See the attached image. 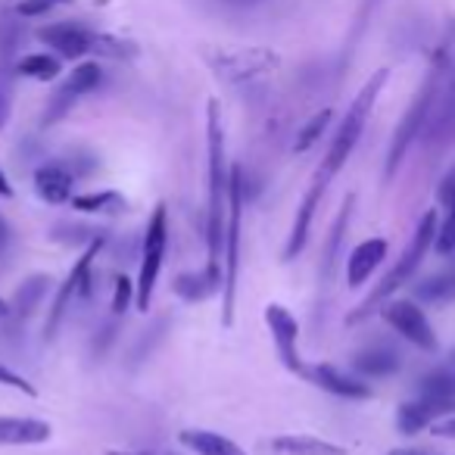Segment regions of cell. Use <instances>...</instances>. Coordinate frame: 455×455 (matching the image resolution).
<instances>
[{
  "label": "cell",
  "instance_id": "cell-25",
  "mask_svg": "<svg viewBox=\"0 0 455 455\" xmlns=\"http://www.w3.org/2000/svg\"><path fill=\"white\" fill-rule=\"evenodd\" d=\"M47 284H51V278H47V275H32V278H28L26 284L16 291V297L10 299V315H13V318H28V315H32V312L44 303Z\"/></svg>",
  "mask_w": 455,
  "mask_h": 455
},
{
  "label": "cell",
  "instance_id": "cell-7",
  "mask_svg": "<svg viewBox=\"0 0 455 455\" xmlns=\"http://www.w3.org/2000/svg\"><path fill=\"white\" fill-rule=\"evenodd\" d=\"M281 66V57L268 47H221L209 53V69L228 84H247Z\"/></svg>",
  "mask_w": 455,
  "mask_h": 455
},
{
  "label": "cell",
  "instance_id": "cell-21",
  "mask_svg": "<svg viewBox=\"0 0 455 455\" xmlns=\"http://www.w3.org/2000/svg\"><path fill=\"white\" fill-rule=\"evenodd\" d=\"M272 455H347V449L331 440H318L309 434H284L268 443Z\"/></svg>",
  "mask_w": 455,
  "mask_h": 455
},
{
  "label": "cell",
  "instance_id": "cell-9",
  "mask_svg": "<svg viewBox=\"0 0 455 455\" xmlns=\"http://www.w3.org/2000/svg\"><path fill=\"white\" fill-rule=\"evenodd\" d=\"M434 78V100H430L421 134L427 144H449L455 138V69L443 63Z\"/></svg>",
  "mask_w": 455,
  "mask_h": 455
},
{
  "label": "cell",
  "instance_id": "cell-23",
  "mask_svg": "<svg viewBox=\"0 0 455 455\" xmlns=\"http://www.w3.org/2000/svg\"><path fill=\"white\" fill-rule=\"evenodd\" d=\"M172 291H175L184 303H203V299H209L212 293H221V278L209 272V268H203V272L178 275Z\"/></svg>",
  "mask_w": 455,
  "mask_h": 455
},
{
  "label": "cell",
  "instance_id": "cell-18",
  "mask_svg": "<svg viewBox=\"0 0 455 455\" xmlns=\"http://www.w3.org/2000/svg\"><path fill=\"white\" fill-rule=\"evenodd\" d=\"M51 424L41 418L0 415V446H41L51 440Z\"/></svg>",
  "mask_w": 455,
  "mask_h": 455
},
{
  "label": "cell",
  "instance_id": "cell-1",
  "mask_svg": "<svg viewBox=\"0 0 455 455\" xmlns=\"http://www.w3.org/2000/svg\"><path fill=\"white\" fill-rule=\"evenodd\" d=\"M206 147H209V206H206V268L219 278L221 275V253H225V221H228V190H231V169H228L225 150V125H221V109L215 100L206 107Z\"/></svg>",
  "mask_w": 455,
  "mask_h": 455
},
{
  "label": "cell",
  "instance_id": "cell-12",
  "mask_svg": "<svg viewBox=\"0 0 455 455\" xmlns=\"http://www.w3.org/2000/svg\"><path fill=\"white\" fill-rule=\"evenodd\" d=\"M380 315H384V322L390 324L399 337H405L411 347L424 349V353L436 349L434 328H430L424 309H418L415 303H409V299H393V303H387L384 309H380Z\"/></svg>",
  "mask_w": 455,
  "mask_h": 455
},
{
  "label": "cell",
  "instance_id": "cell-31",
  "mask_svg": "<svg viewBox=\"0 0 455 455\" xmlns=\"http://www.w3.org/2000/svg\"><path fill=\"white\" fill-rule=\"evenodd\" d=\"M132 299H134V284L128 278H119L116 281V293H113V315H122Z\"/></svg>",
  "mask_w": 455,
  "mask_h": 455
},
{
  "label": "cell",
  "instance_id": "cell-29",
  "mask_svg": "<svg viewBox=\"0 0 455 455\" xmlns=\"http://www.w3.org/2000/svg\"><path fill=\"white\" fill-rule=\"evenodd\" d=\"M418 299L424 303H446V299H455V275H436V278H427L415 287Z\"/></svg>",
  "mask_w": 455,
  "mask_h": 455
},
{
  "label": "cell",
  "instance_id": "cell-22",
  "mask_svg": "<svg viewBox=\"0 0 455 455\" xmlns=\"http://www.w3.org/2000/svg\"><path fill=\"white\" fill-rule=\"evenodd\" d=\"M443 415H446V411H443L436 403H430L427 396H415V399H409V403L399 405L396 424L403 434H415V430L430 427L434 421H440Z\"/></svg>",
  "mask_w": 455,
  "mask_h": 455
},
{
  "label": "cell",
  "instance_id": "cell-4",
  "mask_svg": "<svg viewBox=\"0 0 455 455\" xmlns=\"http://www.w3.org/2000/svg\"><path fill=\"white\" fill-rule=\"evenodd\" d=\"M243 165H231V190H228L225 253H221V324H235L237 275H241V221H243Z\"/></svg>",
  "mask_w": 455,
  "mask_h": 455
},
{
  "label": "cell",
  "instance_id": "cell-34",
  "mask_svg": "<svg viewBox=\"0 0 455 455\" xmlns=\"http://www.w3.org/2000/svg\"><path fill=\"white\" fill-rule=\"evenodd\" d=\"M10 247H13V231H10V225H7V219L0 215V259L10 253Z\"/></svg>",
  "mask_w": 455,
  "mask_h": 455
},
{
  "label": "cell",
  "instance_id": "cell-3",
  "mask_svg": "<svg viewBox=\"0 0 455 455\" xmlns=\"http://www.w3.org/2000/svg\"><path fill=\"white\" fill-rule=\"evenodd\" d=\"M41 44L51 47L63 60H82V57H107V60H132L138 57V47L132 41H122L116 35H103L82 22H53L38 32Z\"/></svg>",
  "mask_w": 455,
  "mask_h": 455
},
{
  "label": "cell",
  "instance_id": "cell-10",
  "mask_svg": "<svg viewBox=\"0 0 455 455\" xmlns=\"http://www.w3.org/2000/svg\"><path fill=\"white\" fill-rule=\"evenodd\" d=\"M20 44L22 28L10 13L0 16V132L7 128L13 113L16 76H20Z\"/></svg>",
  "mask_w": 455,
  "mask_h": 455
},
{
  "label": "cell",
  "instance_id": "cell-40",
  "mask_svg": "<svg viewBox=\"0 0 455 455\" xmlns=\"http://www.w3.org/2000/svg\"><path fill=\"white\" fill-rule=\"evenodd\" d=\"M452 365H455V353H452Z\"/></svg>",
  "mask_w": 455,
  "mask_h": 455
},
{
  "label": "cell",
  "instance_id": "cell-6",
  "mask_svg": "<svg viewBox=\"0 0 455 455\" xmlns=\"http://www.w3.org/2000/svg\"><path fill=\"white\" fill-rule=\"evenodd\" d=\"M165 247H169V209H165V203H156V209H153L150 221L144 228V237H140V268L138 281H134V306L140 312H147L153 306Z\"/></svg>",
  "mask_w": 455,
  "mask_h": 455
},
{
  "label": "cell",
  "instance_id": "cell-16",
  "mask_svg": "<svg viewBox=\"0 0 455 455\" xmlns=\"http://www.w3.org/2000/svg\"><path fill=\"white\" fill-rule=\"evenodd\" d=\"M303 378L309 380V384L322 387V390L334 393V396H343V399H368L371 396V387H368L365 380L340 371L337 365H306Z\"/></svg>",
  "mask_w": 455,
  "mask_h": 455
},
{
  "label": "cell",
  "instance_id": "cell-11",
  "mask_svg": "<svg viewBox=\"0 0 455 455\" xmlns=\"http://www.w3.org/2000/svg\"><path fill=\"white\" fill-rule=\"evenodd\" d=\"M100 82H103L100 66H97V63H78L76 69H72V76L51 94L41 125H57V122H63L66 116L72 113V107L82 100V97H88L91 91L100 88Z\"/></svg>",
  "mask_w": 455,
  "mask_h": 455
},
{
  "label": "cell",
  "instance_id": "cell-39",
  "mask_svg": "<svg viewBox=\"0 0 455 455\" xmlns=\"http://www.w3.org/2000/svg\"><path fill=\"white\" fill-rule=\"evenodd\" d=\"M109 455H147V452H109Z\"/></svg>",
  "mask_w": 455,
  "mask_h": 455
},
{
  "label": "cell",
  "instance_id": "cell-30",
  "mask_svg": "<svg viewBox=\"0 0 455 455\" xmlns=\"http://www.w3.org/2000/svg\"><path fill=\"white\" fill-rule=\"evenodd\" d=\"M0 384L10 387V390H22L26 396H38V390H35L22 374H16L13 368H7V365H0Z\"/></svg>",
  "mask_w": 455,
  "mask_h": 455
},
{
  "label": "cell",
  "instance_id": "cell-5",
  "mask_svg": "<svg viewBox=\"0 0 455 455\" xmlns=\"http://www.w3.org/2000/svg\"><path fill=\"white\" fill-rule=\"evenodd\" d=\"M436 231H440V219H436V212H424V215H421V221H418V228H415V235H411V243L405 247V253L399 256L396 266H393L390 272H387V278L380 281L378 287H374L371 297H368L365 303H362L359 309H355L353 315L347 318L349 324H353V322H362V318H365L368 312L374 309V306H380L387 297H390V293H396L403 284H409V278L418 272L421 259L430 253V250H434Z\"/></svg>",
  "mask_w": 455,
  "mask_h": 455
},
{
  "label": "cell",
  "instance_id": "cell-2",
  "mask_svg": "<svg viewBox=\"0 0 455 455\" xmlns=\"http://www.w3.org/2000/svg\"><path fill=\"white\" fill-rule=\"evenodd\" d=\"M387 78H390V72L378 69L365 82V88L355 94V100L349 103L347 116H343L340 125H337L328 153H324L322 165H318V172H315V175H322L324 181H331V178H334L337 172L347 165V159L353 156L355 144H359L362 132H365V125H368V116H371V109H374V100H378V94H380V88L387 84Z\"/></svg>",
  "mask_w": 455,
  "mask_h": 455
},
{
  "label": "cell",
  "instance_id": "cell-36",
  "mask_svg": "<svg viewBox=\"0 0 455 455\" xmlns=\"http://www.w3.org/2000/svg\"><path fill=\"white\" fill-rule=\"evenodd\" d=\"M221 4H228V7H256L262 0H221Z\"/></svg>",
  "mask_w": 455,
  "mask_h": 455
},
{
  "label": "cell",
  "instance_id": "cell-32",
  "mask_svg": "<svg viewBox=\"0 0 455 455\" xmlns=\"http://www.w3.org/2000/svg\"><path fill=\"white\" fill-rule=\"evenodd\" d=\"M51 7H53V0H22L16 13H20V16H41V13H47Z\"/></svg>",
  "mask_w": 455,
  "mask_h": 455
},
{
  "label": "cell",
  "instance_id": "cell-19",
  "mask_svg": "<svg viewBox=\"0 0 455 455\" xmlns=\"http://www.w3.org/2000/svg\"><path fill=\"white\" fill-rule=\"evenodd\" d=\"M384 259H387V241H384V237L362 241L347 259V284L349 287H362L374 272H378Z\"/></svg>",
  "mask_w": 455,
  "mask_h": 455
},
{
  "label": "cell",
  "instance_id": "cell-8",
  "mask_svg": "<svg viewBox=\"0 0 455 455\" xmlns=\"http://www.w3.org/2000/svg\"><path fill=\"white\" fill-rule=\"evenodd\" d=\"M103 243H107V235H100L94 243H88V247H84V253L76 259V266L69 268L66 281L57 287V293H53V303H51V312H47V322H44V340H53V337H57L60 324H63V318L69 315V309H72V299L82 297V293H88L91 268H94Z\"/></svg>",
  "mask_w": 455,
  "mask_h": 455
},
{
  "label": "cell",
  "instance_id": "cell-20",
  "mask_svg": "<svg viewBox=\"0 0 455 455\" xmlns=\"http://www.w3.org/2000/svg\"><path fill=\"white\" fill-rule=\"evenodd\" d=\"M178 443L184 449H190L194 455H247L235 440H228V436L215 434V430L206 427H184L178 434Z\"/></svg>",
  "mask_w": 455,
  "mask_h": 455
},
{
  "label": "cell",
  "instance_id": "cell-37",
  "mask_svg": "<svg viewBox=\"0 0 455 455\" xmlns=\"http://www.w3.org/2000/svg\"><path fill=\"white\" fill-rule=\"evenodd\" d=\"M10 315V303L7 299H0V318H7Z\"/></svg>",
  "mask_w": 455,
  "mask_h": 455
},
{
  "label": "cell",
  "instance_id": "cell-27",
  "mask_svg": "<svg viewBox=\"0 0 455 455\" xmlns=\"http://www.w3.org/2000/svg\"><path fill=\"white\" fill-rule=\"evenodd\" d=\"M20 76L35 78V82H53L60 76V57L53 53H28L20 60Z\"/></svg>",
  "mask_w": 455,
  "mask_h": 455
},
{
  "label": "cell",
  "instance_id": "cell-24",
  "mask_svg": "<svg viewBox=\"0 0 455 455\" xmlns=\"http://www.w3.org/2000/svg\"><path fill=\"white\" fill-rule=\"evenodd\" d=\"M353 368L362 374V378H390V374L399 368V355L387 347H371V349H362V353L355 355Z\"/></svg>",
  "mask_w": 455,
  "mask_h": 455
},
{
  "label": "cell",
  "instance_id": "cell-33",
  "mask_svg": "<svg viewBox=\"0 0 455 455\" xmlns=\"http://www.w3.org/2000/svg\"><path fill=\"white\" fill-rule=\"evenodd\" d=\"M430 430H434L436 436H446V440H455V415L434 421V424H430Z\"/></svg>",
  "mask_w": 455,
  "mask_h": 455
},
{
  "label": "cell",
  "instance_id": "cell-38",
  "mask_svg": "<svg viewBox=\"0 0 455 455\" xmlns=\"http://www.w3.org/2000/svg\"><path fill=\"white\" fill-rule=\"evenodd\" d=\"M390 455H427V452H411V449H396V452H390Z\"/></svg>",
  "mask_w": 455,
  "mask_h": 455
},
{
  "label": "cell",
  "instance_id": "cell-26",
  "mask_svg": "<svg viewBox=\"0 0 455 455\" xmlns=\"http://www.w3.org/2000/svg\"><path fill=\"white\" fill-rule=\"evenodd\" d=\"M72 206L78 212H91V215H107V212H122L125 200H122L116 190H97V194H78L72 196Z\"/></svg>",
  "mask_w": 455,
  "mask_h": 455
},
{
  "label": "cell",
  "instance_id": "cell-17",
  "mask_svg": "<svg viewBox=\"0 0 455 455\" xmlns=\"http://www.w3.org/2000/svg\"><path fill=\"white\" fill-rule=\"evenodd\" d=\"M76 178L78 175L66 163H44L35 169V190L47 203H72Z\"/></svg>",
  "mask_w": 455,
  "mask_h": 455
},
{
  "label": "cell",
  "instance_id": "cell-35",
  "mask_svg": "<svg viewBox=\"0 0 455 455\" xmlns=\"http://www.w3.org/2000/svg\"><path fill=\"white\" fill-rule=\"evenodd\" d=\"M0 196H4V200L13 196V184H10V178L4 175V169H0Z\"/></svg>",
  "mask_w": 455,
  "mask_h": 455
},
{
  "label": "cell",
  "instance_id": "cell-14",
  "mask_svg": "<svg viewBox=\"0 0 455 455\" xmlns=\"http://www.w3.org/2000/svg\"><path fill=\"white\" fill-rule=\"evenodd\" d=\"M266 324L272 331L275 349H278V359L287 371L303 374L306 365L299 359V322L291 315V309L281 303H268L266 306Z\"/></svg>",
  "mask_w": 455,
  "mask_h": 455
},
{
  "label": "cell",
  "instance_id": "cell-13",
  "mask_svg": "<svg viewBox=\"0 0 455 455\" xmlns=\"http://www.w3.org/2000/svg\"><path fill=\"white\" fill-rule=\"evenodd\" d=\"M434 84H436V78H430V82L421 88V94L415 97V103L409 107V113L403 116V122H399L396 134H393L390 153H387V178H393V172L399 169V163H403V156L409 153V147L415 144V138L421 134L424 119H427V109H430V100H434Z\"/></svg>",
  "mask_w": 455,
  "mask_h": 455
},
{
  "label": "cell",
  "instance_id": "cell-28",
  "mask_svg": "<svg viewBox=\"0 0 455 455\" xmlns=\"http://www.w3.org/2000/svg\"><path fill=\"white\" fill-rule=\"evenodd\" d=\"M331 119H334V113H331V109H322V113H315V116H312V119L306 122L303 128H299L297 140H293V150H297V153L312 150V147H315L318 140H322V134L328 132Z\"/></svg>",
  "mask_w": 455,
  "mask_h": 455
},
{
  "label": "cell",
  "instance_id": "cell-15",
  "mask_svg": "<svg viewBox=\"0 0 455 455\" xmlns=\"http://www.w3.org/2000/svg\"><path fill=\"white\" fill-rule=\"evenodd\" d=\"M324 190H328V181H324L322 175L312 178L309 190L303 194V200H299V206H297V215H293L291 235H287L284 253H281V256H284V262H293L306 250V243H309L312 219H315V209H318V203H322Z\"/></svg>",
  "mask_w": 455,
  "mask_h": 455
}]
</instances>
